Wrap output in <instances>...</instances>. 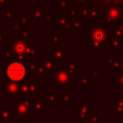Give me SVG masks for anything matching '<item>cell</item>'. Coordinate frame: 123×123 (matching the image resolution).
I'll return each mask as SVG.
<instances>
[{
  "instance_id": "obj_13",
  "label": "cell",
  "mask_w": 123,
  "mask_h": 123,
  "mask_svg": "<svg viewBox=\"0 0 123 123\" xmlns=\"http://www.w3.org/2000/svg\"><path fill=\"white\" fill-rule=\"evenodd\" d=\"M86 121L90 122V123H102V116L99 115L97 112L93 111V112L86 118Z\"/></svg>"
},
{
  "instance_id": "obj_8",
  "label": "cell",
  "mask_w": 123,
  "mask_h": 123,
  "mask_svg": "<svg viewBox=\"0 0 123 123\" xmlns=\"http://www.w3.org/2000/svg\"><path fill=\"white\" fill-rule=\"evenodd\" d=\"M15 118V113L13 108L11 107H0V122L1 123H11Z\"/></svg>"
},
{
  "instance_id": "obj_25",
  "label": "cell",
  "mask_w": 123,
  "mask_h": 123,
  "mask_svg": "<svg viewBox=\"0 0 123 123\" xmlns=\"http://www.w3.org/2000/svg\"><path fill=\"white\" fill-rule=\"evenodd\" d=\"M74 123H83V122L80 121V120H77V119H76V120H74Z\"/></svg>"
},
{
  "instance_id": "obj_15",
  "label": "cell",
  "mask_w": 123,
  "mask_h": 123,
  "mask_svg": "<svg viewBox=\"0 0 123 123\" xmlns=\"http://www.w3.org/2000/svg\"><path fill=\"white\" fill-rule=\"evenodd\" d=\"M28 84H29V92H30V94L40 92V86H37L36 83H28Z\"/></svg>"
},
{
  "instance_id": "obj_7",
  "label": "cell",
  "mask_w": 123,
  "mask_h": 123,
  "mask_svg": "<svg viewBox=\"0 0 123 123\" xmlns=\"http://www.w3.org/2000/svg\"><path fill=\"white\" fill-rule=\"evenodd\" d=\"M71 81V74L65 68L61 69L55 74V83L59 86H66L69 85Z\"/></svg>"
},
{
  "instance_id": "obj_22",
  "label": "cell",
  "mask_w": 123,
  "mask_h": 123,
  "mask_svg": "<svg viewBox=\"0 0 123 123\" xmlns=\"http://www.w3.org/2000/svg\"><path fill=\"white\" fill-rule=\"evenodd\" d=\"M74 1H75L76 3H78L79 5H81V6H82V5L84 4V2H86V0H74Z\"/></svg>"
},
{
  "instance_id": "obj_14",
  "label": "cell",
  "mask_w": 123,
  "mask_h": 123,
  "mask_svg": "<svg viewBox=\"0 0 123 123\" xmlns=\"http://www.w3.org/2000/svg\"><path fill=\"white\" fill-rule=\"evenodd\" d=\"M111 111L114 112V114L116 116H123V109L120 106H118L117 104H115L114 102L111 104Z\"/></svg>"
},
{
  "instance_id": "obj_23",
  "label": "cell",
  "mask_w": 123,
  "mask_h": 123,
  "mask_svg": "<svg viewBox=\"0 0 123 123\" xmlns=\"http://www.w3.org/2000/svg\"><path fill=\"white\" fill-rule=\"evenodd\" d=\"M3 40V41H5V34H3L2 33V35H1V30H0V40ZM0 44H1V42H0Z\"/></svg>"
},
{
  "instance_id": "obj_19",
  "label": "cell",
  "mask_w": 123,
  "mask_h": 123,
  "mask_svg": "<svg viewBox=\"0 0 123 123\" xmlns=\"http://www.w3.org/2000/svg\"><path fill=\"white\" fill-rule=\"evenodd\" d=\"M115 104H117L118 106H120L122 109H123V94H121L119 96V98H116L115 101H114Z\"/></svg>"
},
{
  "instance_id": "obj_2",
  "label": "cell",
  "mask_w": 123,
  "mask_h": 123,
  "mask_svg": "<svg viewBox=\"0 0 123 123\" xmlns=\"http://www.w3.org/2000/svg\"><path fill=\"white\" fill-rule=\"evenodd\" d=\"M112 7L123 8V0H86L82 8H85L88 11H96L98 12V17L101 18L102 14Z\"/></svg>"
},
{
  "instance_id": "obj_11",
  "label": "cell",
  "mask_w": 123,
  "mask_h": 123,
  "mask_svg": "<svg viewBox=\"0 0 123 123\" xmlns=\"http://www.w3.org/2000/svg\"><path fill=\"white\" fill-rule=\"evenodd\" d=\"M45 101L48 102L50 104L51 107H54V104L56 102H62V94H55L54 93V90H51L50 93L46 94L45 96Z\"/></svg>"
},
{
  "instance_id": "obj_17",
  "label": "cell",
  "mask_w": 123,
  "mask_h": 123,
  "mask_svg": "<svg viewBox=\"0 0 123 123\" xmlns=\"http://www.w3.org/2000/svg\"><path fill=\"white\" fill-rule=\"evenodd\" d=\"M34 71H36V73H37L38 76H44V75H45V69L43 68V66H40V65L35 66Z\"/></svg>"
},
{
  "instance_id": "obj_4",
  "label": "cell",
  "mask_w": 123,
  "mask_h": 123,
  "mask_svg": "<svg viewBox=\"0 0 123 123\" xmlns=\"http://www.w3.org/2000/svg\"><path fill=\"white\" fill-rule=\"evenodd\" d=\"M26 75H27L26 67L19 61H12L8 64L6 68V76L8 80L14 83H19L23 81Z\"/></svg>"
},
{
  "instance_id": "obj_12",
  "label": "cell",
  "mask_w": 123,
  "mask_h": 123,
  "mask_svg": "<svg viewBox=\"0 0 123 123\" xmlns=\"http://www.w3.org/2000/svg\"><path fill=\"white\" fill-rule=\"evenodd\" d=\"M42 64H43V68L47 71H54L57 68V63L53 59H49L48 57L42 61Z\"/></svg>"
},
{
  "instance_id": "obj_16",
  "label": "cell",
  "mask_w": 123,
  "mask_h": 123,
  "mask_svg": "<svg viewBox=\"0 0 123 123\" xmlns=\"http://www.w3.org/2000/svg\"><path fill=\"white\" fill-rule=\"evenodd\" d=\"M66 92L67 91L64 90L63 91V94L62 95V102L63 103V107H66L67 106L66 103H70L71 102V95L70 94H67Z\"/></svg>"
},
{
  "instance_id": "obj_6",
  "label": "cell",
  "mask_w": 123,
  "mask_h": 123,
  "mask_svg": "<svg viewBox=\"0 0 123 123\" xmlns=\"http://www.w3.org/2000/svg\"><path fill=\"white\" fill-rule=\"evenodd\" d=\"M93 109L89 107L87 104H80L77 103L76 105V119L82 122H85L86 118L93 112Z\"/></svg>"
},
{
  "instance_id": "obj_5",
  "label": "cell",
  "mask_w": 123,
  "mask_h": 123,
  "mask_svg": "<svg viewBox=\"0 0 123 123\" xmlns=\"http://www.w3.org/2000/svg\"><path fill=\"white\" fill-rule=\"evenodd\" d=\"M2 92L5 93L7 98H10L12 96H18L20 95V86H18L16 83L12 81H3V86H2Z\"/></svg>"
},
{
  "instance_id": "obj_26",
  "label": "cell",
  "mask_w": 123,
  "mask_h": 123,
  "mask_svg": "<svg viewBox=\"0 0 123 123\" xmlns=\"http://www.w3.org/2000/svg\"><path fill=\"white\" fill-rule=\"evenodd\" d=\"M63 123H74V121H64Z\"/></svg>"
},
{
  "instance_id": "obj_9",
  "label": "cell",
  "mask_w": 123,
  "mask_h": 123,
  "mask_svg": "<svg viewBox=\"0 0 123 123\" xmlns=\"http://www.w3.org/2000/svg\"><path fill=\"white\" fill-rule=\"evenodd\" d=\"M106 30L100 27H94L92 29H90V37L91 40L103 43L106 40Z\"/></svg>"
},
{
  "instance_id": "obj_21",
  "label": "cell",
  "mask_w": 123,
  "mask_h": 123,
  "mask_svg": "<svg viewBox=\"0 0 123 123\" xmlns=\"http://www.w3.org/2000/svg\"><path fill=\"white\" fill-rule=\"evenodd\" d=\"M20 22H22V23H21L22 25L26 26V25H27V18H26L25 16H23V15L20 16Z\"/></svg>"
},
{
  "instance_id": "obj_20",
  "label": "cell",
  "mask_w": 123,
  "mask_h": 123,
  "mask_svg": "<svg viewBox=\"0 0 123 123\" xmlns=\"http://www.w3.org/2000/svg\"><path fill=\"white\" fill-rule=\"evenodd\" d=\"M88 82H89V80H88V78L86 77V76L81 77V79H80V84H81L82 86H86V85H88Z\"/></svg>"
},
{
  "instance_id": "obj_1",
  "label": "cell",
  "mask_w": 123,
  "mask_h": 123,
  "mask_svg": "<svg viewBox=\"0 0 123 123\" xmlns=\"http://www.w3.org/2000/svg\"><path fill=\"white\" fill-rule=\"evenodd\" d=\"M12 55L17 57L19 60L24 61L27 59H36V51L31 42L21 39H16L12 43Z\"/></svg>"
},
{
  "instance_id": "obj_3",
  "label": "cell",
  "mask_w": 123,
  "mask_h": 123,
  "mask_svg": "<svg viewBox=\"0 0 123 123\" xmlns=\"http://www.w3.org/2000/svg\"><path fill=\"white\" fill-rule=\"evenodd\" d=\"M13 110L15 116H17L20 120H27L28 117L33 114L31 96L23 95V94L16 96Z\"/></svg>"
},
{
  "instance_id": "obj_18",
  "label": "cell",
  "mask_w": 123,
  "mask_h": 123,
  "mask_svg": "<svg viewBox=\"0 0 123 123\" xmlns=\"http://www.w3.org/2000/svg\"><path fill=\"white\" fill-rule=\"evenodd\" d=\"M116 85L123 87V73H121L118 77H117V80H116Z\"/></svg>"
},
{
  "instance_id": "obj_27",
  "label": "cell",
  "mask_w": 123,
  "mask_h": 123,
  "mask_svg": "<svg viewBox=\"0 0 123 123\" xmlns=\"http://www.w3.org/2000/svg\"><path fill=\"white\" fill-rule=\"evenodd\" d=\"M83 123H90V122H87V121H85V122H83Z\"/></svg>"
},
{
  "instance_id": "obj_24",
  "label": "cell",
  "mask_w": 123,
  "mask_h": 123,
  "mask_svg": "<svg viewBox=\"0 0 123 123\" xmlns=\"http://www.w3.org/2000/svg\"><path fill=\"white\" fill-rule=\"evenodd\" d=\"M8 0H0V5H4Z\"/></svg>"
},
{
  "instance_id": "obj_10",
  "label": "cell",
  "mask_w": 123,
  "mask_h": 123,
  "mask_svg": "<svg viewBox=\"0 0 123 123\" xmlns=\"http://www.w3.org/2000/svg\"><path fill=\"white\" fill-rule=\"evenodd\" d=\"M45 99H40V98H32V108L33 111H36L37 115L39 116L43 111H45Z\"/></svg>"
}]
</instances>
